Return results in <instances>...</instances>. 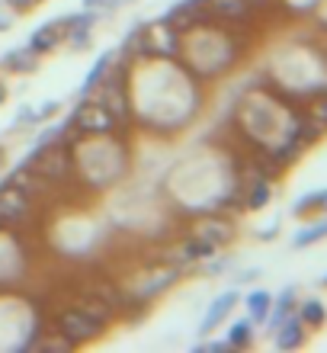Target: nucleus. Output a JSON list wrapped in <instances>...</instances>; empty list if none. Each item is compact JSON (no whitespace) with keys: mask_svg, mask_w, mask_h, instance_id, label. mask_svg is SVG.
Masks as SVG:
<instances>
[{"mask_svg":"<svg viewBox=\"0 0 327 353\" xmlns=\"http://www.w3.org/2000/svg\"><path fill=\"white\" fill-rule=\"evenodd\" d=\"M109 65H112V52H106L103 58H96L94 68H90V74H87V81H84V87H81V93H90V90H94L96 81H100V77H106Z\"/></svg>","mask_w":327,"mask_h":353,"instance_id":"2eb2a0df","label":"nucleus"},{"mask_svg":"<svg viewBox=\"0 0 327 353\" xmlns=\"http://www.w3.org/2000/svg\"><path fill=\"white\" fill-rule=\"evenodd\" d=\"M321 238H327V219H321V222H311L308 228H302V232L292 238V244H295V248H308V244L321 241Z\"/></svg>","mask_w":327,"mask_h":353,"instance_id":"9b49d317","label":"nucleus"},{"mask_svg":"<svg viewBox=\"0 0 327 353\" xmlns=\"http://www.w3.org/2000/svg\"><path fill=\"white\" fill-rule=\"evenodd\" d=\"M74 122L87 132H109L112 129V112L106 110L103 103H96V106L84 103V106L74 112Z\"/></svg>","mask_w":327,"mask_h":353,"instance_id":"f03ea898","label":"nucleus"},{"mask_svg":"<svg viewBox=\"0 0 327 353\" xmlns=\"http://www.w3.org/2000/svg\"><path fill=\"white\" fill-rule=\"evenodd\" d=\"M0 103H3V87H0Z\"/></svg>","mask_w":327,"mask_h":353,"instance_id":"aec40b11","label":"nucleus"},{"mask_svg":"<svg viewBox=\"0 0 327 353\" xmlns=\"http://www.w3.org/2000/svg\"><path fill=\"white\" fill-rule=\"evenodd\" d=\"M87 7H96V3H106V7H116V3H119V0H84Z\"/></svg>","mask_w":327,"mask_h":353,"instance_id":"6ab92c4d","label":"nucleus"},{"mask_svg":"<svg viewBox=\"0 0 327 353\" xmlns=\"http://www.w3.org/2000/svg\"><path fill=\"white\" fill-rule=\"evenodd\" d=\"M315 209H324V193H308V196H302L292 212H295V215H308V212H315Z\"/></svg>","mask_w":327,"mask_h":353,"instance_id":"f3484780","label":"nucleus"},{"mask_svg":"<svg viewBox=\"0 0 327 353\" xmlns=\"http://www.w3.org/2000/svg\"><path fill=\"white\" fill-rule=\"evenodd\" d=\"M212 254H215V248H212L206 238H193V241L183 244L180 257H183V261H206V257H212Z\"/></svg>","mask_w":327,"mask_h":353,"instance_id":"f8f14e48","label":"nucleus"},{"mask_svg":"<svg viewBox=\"0 0 327 353\" xmlns=\"http://www.w3.org/2000/svg\"><path fill=\"white\" fill-rule=\"evenodd\" d=\"M253 341V321H234L231 331H228V347H247Z\"/></svg>","mask_w":327,"mask_h":353,"instance_id":"ddd939ff","label":"nucleus"},{"mask_svg":"<svg viewBox=\"0 0 327 353\" xmlns=\"http://www.w3.org/2000/svg\"><path fill=\"white\" fill-rule=\"evenodd\" d=\"M324 286H327V276H324Z\"/></svg>","mask_w":327,"mask_h":353,"instance_id":"412c9836","label":"nucleus"},{"mask_svg":"<svg viewBox=\"0 0 327 353\" xmlns=\"http://www.w3.org/2000/svg\"><path fill=\"white\" fill-rule=\"evenodd\" d=\"M299 318L305 321V327H321L327 318V308L321 305V299H305L299 308Z\"/></svg>","mask_w":327,"mask_h":353,"instance_id":"6e6552de","label":"nucleus"},{"mask_svg":"<svg viewBox=\"0 0 327 353\" xmlns=\"http://www.w3.org/2000/svg\"><path fill=\"white\" fill-rule=\"evenodd\" d=\"M58 331L67 337V344H87V341H94L103 331V318L87 312V308H71V312L61 315V327Z\"/></svg>","mask_w":327,"mask_h":353,"instance_id":"f257e3e1","label":"nucleus"},{"mask_svg":"<svg viewBox=\"0 0 327 353\" xmlns=\"http://www.w3.org/2000/svg\"><path fill=\"white\" fill-rule=\"evenodd\" d=\"M266 203H270V180L260 176V180L247 190V209H263Z\"/></svg>","mask_w":327,"mask_h":353,"instance_id":"4468645a","label":"nucleus"},{"mask_svg":"<svg viewBox=\"0 0 327 353\" xmlns=\"http://www.w3.org/2000/svg\"><path fill=\"white\" fill-rule=\"evenodd\" d=\"M10 7H17V10H23V7H32V3H39V0H7Z\"/></svg>","mask_w":327,"mask_h":353,"instance_id":"a211bd4d","label":"nucleus"},{"mask_svg":"<svg viewBox=\"0 0 327 353\" xmlns=\"http://www.w3.org/2000/svg\"><path fill=\"white\" fill-rule=\"evenodd\" d=\"M292 305H295V289H286L276 302H273V308H270V315H266V321L273 325V331H276V325H279L282 318H289L292 315Z\"/></svg>","mask_w":327,"mask_h":353,"instance_id":"1a4fd4ad","label":"nucleus"},{"mask_svg":"<svg viewBox=\"0 0 327 353\" xmlns=\"http://www.w3.org/2000/svg\"><path fill=\"white\" fill-rule=\"evenodd\" d=\"M234 302H238V292L234 289H228V292H222V296L209 305L206 318H202V325H199V334H212L218 325H222L224 318H228V312L234 308Z\"/></svg>","mask_w":327,"mask_h":353,"instance_id":"7ed1b4c3","label":"nucleus"},{"mask_svg":"<svg viewBox=\"0 0 327 353\" xmlns=\"http://www.w3.org/2000/svg\"><path fill=\"white\" fill-rule=\"evenodd\" d=\"M58 36H61V26H39L32 36H29V48L36 52V55H45V52H52L58 42Z\"/></svg>","mask_w":327,"mask_h":353,"instance_id":"39448f33","label":"nucleus"},{"mask_svg":"<svg viewBox=\"0 0 327 353\" xmlns=\"http://www.w3.org/2000/svg\"><path fill=\"white\" fill-rule=\"evenodd\" d=\"M36 65H39V55H36V52H32L29 46L17 48V52H10V55L3 58V68L17 71V74H26V71H32Z\"/></svg>","mask_w":327,"mask_h":353,"instance_id":"423d86ee","label":"nucleus"},{"mask_svg":"<svg viewBox=\"0 0 327 353\" xmlns=\"http://www.w3.org/2000/svg\"><path fill=\"white\" fill-rule=\"evenodd\" d=\"M273 308V296L270 292H263V289H257V292H251L247 296V312H251V321H266V315H270Z\"/></svg>","mask_w":327,"mask_h":353,"instance_id":"0eeeda50","label":"nucleus"},{"mask_svg":"<svg viewBox=\"0 0 327 353\" xmlns=\"http://www.w3.org/2000/svg\"><path fill=\"white\" fill-rule=\"evenodd\" d=\"M231 225H224V222H209L206 228H202V232H199V238H206L209 244H212V248H224V244L231 241Z\"/></svg>","mask_w":327,"mask_h":353,"instance_id":"9d476101","label":"nucleus"},{"mask_svg":"<svg viewBox=\"0 0 327 353\" xmlns=\"http://www.w3.org/2000/svg\"><path fill=\"white\" fill-rule=\"evenodd\" d=\"M305 344V321L299 315L282 318L276 325V347L279 350H295V347Z\"/></svg>","mask_w":327,"mask_h":353,"instance_id":"20e7f679","label":"nucleus"},{"mask_svg":"<svg viewBox=\"0 0 327 353\" xmlns=\"http://www.w3.org/2000/svg\"><path fill=\"white\" fill-rule=\"evenodd\" d=\"M215 10L222 13V17L238 19V17H244V13L251 10V0H215Z\"/></svg>","mask_w":327,"mask_h":353,"instance_id":"dca6fc26","label":"nucleus"}]
</instances>
